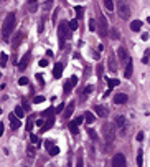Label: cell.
<instances>
[{"label":"cell","mask_w":150,"mask_h":167,"mask_svg":"<svg viewBox=\"0 0 150 167\" xmlns=\"http://www.w3.org/2000/svg\"><path fill=\"white\" fill-rule=\"evenodd\" d=\"M15 23H17V17H15V14H8L5 17V22H3V27H2V37L5 38V40H8L10 38V33L13 32V28H15Z\"/></svg>","instance_id":"cell-1"},{"label":"cell","mask_w":150,"mask_h":167,"mask_svg":"<svg viewBox=\"0 0 150 167\" xmlns=\"http://www.w3.org/2000/svg\"><path fill=\"white\" fill-rule=\"evenodd\" d=\"M58 37H59V41H61L59 47L63 48V41H65V38H69V37H71V30H69V25H68L66 22H61V23L58 25Z\"/></svg>","instance_id":"cell-2"},{"label":"cell","mask_w":150,"mask_h":167,"mask_svg":"<svg viewBox=\"0 0 150 167\" xmlns=\"http://www.w3.org/2000/svg\"><path fill=\"white\" fill-rule=\"evenodd\" d=\"M117 14H119V17H120L122 20H129V18H130V8H129V5L125 3L124 0H119Z\"/></svg>","instance_id":"cell-3"},{"label":"cell","mask_w":150,"mask_h":167,"mask_svg":"<svg viewBox=\"0 0 150 167\" xmlns=\"http://www.w3.org/2000/svg\"><path fill=\"white\" fill-rule=\"evenodd\" d=\"M102 137H104V141L107 144H111L112 141H114L116 133H114V129H112L111 124H104V126H102Z\"/></svg>","instance_id":"cell-4"},{"label":"cell","mask_w":150,"mask_h":167,"mask_svg":"<svg viewBox=\"0 0 150 167\" xmlns=\"http://www.w3.org/2000/svg\"><path fill=\"white\" fill-rule=\"evenodd\" d=\"M112 167H127L124 154H116V156L112 157Z\"/></svg>","instance_id":"cell-5"},{"label":"cell","mask_w":150,"mask_h":167,"mask_svg":"<svg viewBox=\"0 0 150 167\" xmlns=\"http://www.w3.org/2000/svg\"><path fill=\"white\" fill-rule=\"evenodd\" d=\"M99 33H101V37H107V20H106V17L99 18Z\"/></svg>","instance_id":"cell-6"},{"label":"cell","mask_w":150,"mask_h":167,"mask_svg":"<svg viewBox=\"0 0 150 167\" xmlns=\"http://www.w3.org/2000/svg\"><path fill=\"white\" fill-rule=\"evenodd\" d=\"M45 147H46V151H48V154H50V156H56V154L59 152V147L54 146L51 141H46V142H45Z\"/></svg>","instance_id":"cell-7"},{"label":"cell","mask_w":150,"mask_h":167,"mask_svg":"<svg viewBox=\"0 0 150 167\" xmlns=\"http://www.w3.org/2000/svg\"><path fill=\"white\" fill-rule=\"evenodd\" d=\"M23 37H25V35H23V32H17V33L13 35V37H12V45H13V47L18 48L20 43H22V40H23Z\"/></svg>","instance_id":"cell-8"},{"label":"cell","mask_w":150,"mask_h":167,"mask_svg":"<svg viewBox=\"0 0 150 167\" xmlns=\"http://www.w3.org/2000/svg\"><path fill=\"white\" fill-rule=\"evenodd\" d=\"M117 55H119V58H120V61H124V63L130 61V56H129V53H127V50L124 47H120L117 50Z\"/></svg>","instance_id":"cell-9"},{"label":"cell","mask_w":150,"mask_h":167,"mask_svg":"<svg viewBox=\"0 0 150 167\" xmlns=\"http://www.w3.org/2000/svg\"><path fill=\"white\" fill-rule=\"evenodd\" d=\"M114 124H116V127H119V129H122V131H124V127H125V118H124V116H120V114H119V116H116V118H114Z\"/></svg>","instance_id":"cell-10"},{"label":"cell","mask_w":150,"mask_h":167,"mask_svg":"<svg viewBox=\"0 0 150 167\" xmlns=\"http://www.w3.org/2000/svg\"><path fill=\"white\" fill-rule=\"evenodd\" d=\"M63 63H56V65H54V68H53V76H54V78H61V76H63Z\"/></svg>","instance_id":"cell-11"},{"label":"cell","mask_w":150,"mask_h":167,"mask_svg":"<svg viewBox=\"0 0 150 167\" xmlns=\"http://www.w3.org/2000/svg\"><path fill=\"white\" fill-rule=\"evenodd\" d=\"M76 85H78V78H76V76H71V80H69V81H68V83L65 85V93L68 94L69 91H71V88L76 86Z\"/></svg>","instance_id":"cell-12"},{"label":"cell","mask_w":150,"mask_h":167,"mask_svg":"<svg viewBox=\"0 0 150 167\" xmlns=\"http://www.w3.org/2000/svg\"><path fill=\"white\" fill-rule=\"evenodd\" d=\"M114 103H116V104H125V103H127V94L117 93L114 96Z\"/></svg>","instance_id":"cell-13"},{"label":"cell","mask_w":150,"mask_h":167,"mask_svg":"<svg viewBox=\"0 0 150 167\" xmlns=\"http://www.w3.org/2000/svg\"><path fill=\"white\" fill-rule=\"evenodd\" d=\"M8 119H10V126H12L13 129H18V127H20V119L15 116V114H10Z\"/></svg>","instance_id":"cell-14"},{"label":"cell","mask_w":150,"mask_h":167,"mask_svg":"<svg viewBox=\"0 0 150 167\" xmlns=\"http://www.w3.org/2000/svg\"><path fill=\"white\" fill-rule=\"evenodd\" d=\"M28 61H30V53H26L25 56H23V60L20 61V65H18V70H22V71H23V70H25V68L28 66Z\"/></svg>","instance_id":"cell-15"},{"label":"cell","mask_w":150,"mask_h":167,"mask_svg":"<svg viewBox=\"0 0 150 167\" xmlns=\"http://www.w3.org/2000/svg\"><path fill=\"white\" fill-rule=\"evenodd\" d=\"M140 28H142V22H140V20L130 22V30H132V32H140Z\"/></svg>","instance_id":"cell-16"},{"label":"cell","mask_w":150,"mask_h":167,"mask_svg":"<svg viewBox=\"0 0 150 167\" xmlns=\"http://www.w3.org/2000/svg\"><path fill=\"white\" fill-rule=\"evenodd\" d=\"M73 111H74V103H69V104H68V108L65 109V118H66V119H68V118H71Z\"/></svg>","instance_id":"cell-17"},{"label":"cell","mask_w":150,"mask_h":167,"mask_svg":"<svg viewBox=\"0 0 150 167\" xmlns=\"http://www.w3.org/2000/svg\"><path fill=\"white\" fill-rule=\"evenodd\" d=\"M94 111H96L98 116H101V118H106V116H107V109L102 108V106H96V108H94Z\"/></svg>","instance_id":"cell-18"},{"label":"cell","mask_w":150,"mask_h":167,"mask_svg":"<svg viewBox=\"0 0 150 167\" xmlns=\"http://www.w3.org/2000/svg\"><path fill=\"white\" fill-rule=\"evenodd\" d=\"M109 32H111V33H109V37H111L112 40H119V37H120V35H119V30H117V28H111Z\"/></svg>","instance_id":"cell-19"},{"label":"cell","mask_w":150,"mask_h":167,"mask_svg":"<svg viewBox=\"0 0 150 167\" xmlns=\"http://www.w3.org/2000/svg\"><path fill=\"white\" fill-rule=\"evenodd\" d=\"M132 70H134V68H132V61H129V65H127V68H125V73H124L127 80L132 78Z\"/></svg>","instance_id":"cell-20"},{"label":"cell","mask_w":150,"mask_h":167,"mask_svg":"<svg viewBox=\"0 0 150 167\" xmlns=\"http://www.w3.org/2000/svg\"><path fill=\"white\" fill-rule=\"evenodd\" d=\"M53 122H54V119H53V118H50V119L46 121V124H45V126L41 127V131L45 133V131H48V129H51V127H53Z\"/></svg>","instance_id":"cell-21"},{"label":"cell","mask_w":150,"mask_h":167,"mask_svg":"<svg viewBox=\"0 0 150 167\" xmlns=\"http://www.w3.org/2000/svg\"><path fill=\"white\" fill-rule=\"evenodd\" d=\"M109 68H111V71H116L117 70V63H116V58L114 56L109 58Z\"/></svg>","instance_id":"cell-22"},{"label":"cell","mask_w":150,"mask_h":167,"mask_svg":"<svg viewBox=\"0 0 150 167\" xmlns=\"http://www.w3.org/2000/svg\"><path fill=\"white\" fill-rule=\"evenodd\" d=\"M7 63H8V56H7V53H2V55H0V65L5 68Z\"/></svg>","instance_id":"cell-23"},{"label":"cell","mask_w":150,"mask_h":167,"mask_svg":"<svg viewBox=\"0 0 150 167\" xmlns=\"http://www.w3.org/2000/svg\"><path fill=\"white\" fill-rule=\"evenodd\" d=\"M84 119L87 121V124H92V122H94V114H92L91 111H87L86 116H84Z\"/></svg>","instance_id":"cell-24"},{"label":"cell","mask_w":150,"mask_h":167,"mask_svg":"<svg viewBox=\"0 0 150 167\" xmlns=\"http://www.w3.org/2000/svg\"><path fill=\"white\" fill-rule=\"evenodd\" d=\"M33 119H35V116H28V121H26V131H32L33 129Z\"/></svg>","instance_id":"cell-25"},{"label":"cell","mask_w":150,"mask_h":167,"mask_svg":"<svg viewBox=\"0 0 150 167\" xmlns=\"http://www.w3.org/2000/svg\"><path fill=\"white\" fill-rule=\"evenodd\" d=\"M104 7L107 10H114V0H104Z\"/></svg>","instance_id":"cell-26"},{"label":"cell","mask_w":150,"mask_h":167,"mask_svg":"<svg viewBox=\"0 0 150 167\" xmlns=\"http://www.w3.org/2000/svg\"><path fill=\"white\" fill-rule=\"evenodd\" d=\"M23 114H25V111L22 109V106L15 108V116H17V118H23Z\"/></svg>","instance_id":"cell-27"},{"label":"cell","mask_w":150,"mask_h":167,"mask_svg":"<svg viewBox=\"0 0 150 167\" xmlns=\"http://www.w3.org/2000/svg\"><path fill=\"white\" fill-rule=\"evenodd\" d=\"M78 20H76V18H74V20H71V23H69V30H71V32H76V30H78Z\"/></svg>","instance_id":"cell-28"},{"label":"cell","mask_w":150,"mask_h":167,"mask_svg":"<svg viewBox=\"0 0 150 167\" xmlns=\"http://www.w3.org/2000/svg\"><path fill=\"white\" fill-rule=\"evenodd\" d=\"M107 85H109V88H114L119 85V80H114V78H107Z\"/></svg>","instance_id":"cell-29"},{"label":"cell","mask_w":150,"mask_h":167,"mask_svg":"<svg viewBox=\"0 0 150 167\" xmlns=\"http://www.w3.org/2000/svg\"><path fill=\"white\" fill-rule=\"evenodd\" d=\"M69 131H71V134H78V126L74 122H69Z\"/></svg>","instance_id":"cell-30"},{"label":"cell","mask_w":150,"mask_h":167,"mask_svg":"<svg viewBox=\"0 0 150 167\" xmlns=\"http://www.w3.org/2000/svg\"><path fill=\"white\" fill-rule=\"evenodd\" d=\"M137 166L139 167L144 166V157H142V152H139V156H137Z\"/></svg>","instance_id":"cell-31"},{"label":"cell","mask_w":150,"mask_h":167,"mask_svg":"<svg viewBox=\"0 0 150 167\" xmlns=\"http://www.w3.org/2000/svg\"><path fill=\"white\" fill-rule=\"evenodd\" d=\"M43 101H45V98H43V96H35V98H33V103H35V104L43 103Z\"/></svg>","instance_id":"cell-32"},{"label":"cell","mask_w":150,"mask_h":167,"mask_svg":"<svg viewBox=\"0 0 150 167\" xmlns=\"http://www.w3.org/2000/svg\"><path fill=\"white\" fill-rule=\"evenodd\" d=\"M76 14H78V18H81L83 14H84V8H83V7H76Z\"/></svg>","instance_id":"cell-33"},{"label":"cell","mask_w":150,"mask_h":167,"mask_svg":"<svg viewBox=\"0 0 150 167\" xmlns=\"http://www.w3.org/2000/svg\"><path fill=\"white\" fill-rule=\"evenodd\" d=\"M83 121H84V118H83V116H78V118H76V119L73 121V122H74V124H76V126H79V124H81V122H83Z\"/></svg>","instance_id":"cell-34"},{"label":"cell","mask_w":150,"mask_h":167,"mask_svg":"<svg viewBox=\"0 0 150 167\" xmlns=\"http://www.w3.org/2000/svg\"><path fill=\"white\" fill-rule=\"evenodd\" d=\"M89 30H91V32H94V30H96V22L92 20V18L89 20Z\"/></svg>","instance_id":"cell-35"},{"label":"cell","mask_w":150,"mask_h":167,"mask_svg":"<svg viewBox=\"0 0 150 167\" xmlns=\"http://www.w3.org/2000/svg\"><path fill=\"white\" fill-rule=\"evenodd\" d=\"M18 85H22V86L28 85V78H20V80H18Z\"/></svg>","instance_id":"cell-36"},{"label":"cell","mask_w":150,"mask_h":167,"mask_svg":"<svg viewBox=\"0 0 150 167\" xmlns=\"http://www.w3.org/2000/svg\"><path fill=\"white\" fill-rule=\"evenodd\" d=\"M87 134L91 136V139H98V136H96V133H94L92 129H87Z\"/></svg>","instance_id":"cell-37"},{"label":"cell","mask_w":150,"mask_h":167,"mask_svg":"<svg viewBox=\"0 0 150 167\" xmlns=\"http://www.w3.org/2000/svg\"><path fill=\"white\" fill-rule=\"evenodd\" d=\"M51 3H53V0H46L45 5H43V8H45V10H48V8L51 7Z\"/></svg>","instance_id":"cell-38"},{"label":"cell","mask_w":150,"mask_h":167,"mask_svg":"<svg viewBox=\"0 0 150 167\" xmlns=\"http://www.w3.org/2000/svg\"><path fill=\"white\" fill-rule=\"evenodd\" d=\"M46 65H48V60H40V66L41 68H45Z\"/></svg>","instance_id":"cell-39"},{"label":"cell","mask_w":150,"mask_h":167,"mask_svg":"<svg viewBox=\"0 0 150 167\" xmlns=\"http://www.w3.org/2000/svg\"><path fill=\"white\" fill-rule=\"evenodd\" d=\"M33 151H35V149H33V147H28V156H30V157H33Z\"/></svg>","instance_id":"cell-40"},{"label":"cell","mask_w":150,"mask_h":167,"mask_svg":"<svg viewBox=\"0 0 150 167\" xmlns=\"http://www.w3.org/2000/svg\"><path fill=\"white\" fill-rule=\"evenodd\" d=\"M76 167H83V159H81V157H79L78 162H76Z\"/></svg>","instance_id":"cell-41"},{"label":"cell","mask_w":150,"mask_h":167,"mask_svg":"<svg viewBox=\"0 0 150 167\" xmlns=\"http://www.w3.org/2000/svg\"><path fill=\"white\" fill-rule=\"evenodd\" d=\"M32 142L33 144H38V137L36 136H32Z\"/></svg>","instance_id":"cell-42"},{"label":"cell","mask_w":150,"mask_h":167,"mask_svg":"<svg viewBox=\"0 0 150 167\" xmlns=\"http://www.w3.org/2000/svg\"><path fill=\"white\" fill-rule=\"evenodd\" d=\"M144 139V133H139L137 134V141H142Z\"/></svg>","instance_id":"cell-43"},{"label":"cell","mask_w":150,"mask_h":167,"mask_svg":"<svg viewBox=\"0 0 150 167\" xmlns=\"http://www.w3.org/2000/svg\"><path fill=\"white\" fill-rule=\"evenodd\" d=\"M43 124H45V122H43V121L40 119V121H36V126H40V127H43Z\"/></svg>","instance_id":"cell-44"},{"label":"cell","mask_w":150,"mask_h":167,"mask_svg":"<svg viewBox=\"0 0 150 167\" xmlns=\"http://www.w3.org/2000/svg\"><path fill=\"white\" fill-rule=\"evenodd\" d=\"M91 91H92V88H91V86H87V88L84 89V93H86V94H87V93H91Z\"/></svg>","instance_id":"cell-45"},{"label":"cell","mask_w":150,"mask_h":167,"mask_svg":"<svg viewBox=\"0 0 150 167\" xmlns=\"http://www.w3.org/2000/svg\"><path fill=\"white\" fill-rule=\"evenodd\" d=\"M3 134V122H0V136Z\"/></svg>","instance_id":"cell-46"},{"label":"cell","mask_w":150,"mask_h":167,"mask_svg":"<svg viewBox=\"0 0 150 167\" xmlns=\"http://www.w3.org/2000/svg\"><path fill=\"white\" fill-rule=\"evenodd\" d=\"M61 111H63V104H61V106H58V109H56L54 113H61Z\"/></svg>","instance_id":"cell-47"},{"label":"cell","mask_w":150,"mask_h":167,"mask_svg":"<svg viewBox=\"0 0 150 167\" xmlns=\"http://www.w3.org/2000/svg\"><path fill=\"white\" fill-rule=\"evenodd\" d=\"M35 2H36V0H28V5H30V3H35Z\"/></svg>","instance_id":"cell-48"},{"label":"cell","mask_w":150,"mask_h":167,"mask_svg":"<svg viewBox=\"0 0 150 167\" xmlns=\"http://www.w3.org/2000/svg\"><path fill=\"white\" fill-rule=\"evenodd\" d=\"M147 22H149V23H150V17H149V18H147Z\"/></svg>","instance_id":"cell-49"},{"label":"cell","mask_w":150,"mask_h":167,"mask_svg":"<svg viewBox=\"0 0 150 167\" xmlns=\"http://www.w3.org/2000/svg\"><path fill=\"white\" fill-rule=\"evenodd\" d=\"M3 2H5V0H3Z\"/></svg>","instance_id":"cell-50"}]
</instances>
